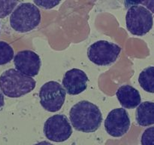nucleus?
Segmentation results:
<instances>
[{
  "mask_svg": "<svg viewBox=\"0 0 154 145\" xmlns=\"http://www.w3.org/2000/svg\"><path fill=\"white\" fill-rule=\"evenodd\" d=\"M34 145H54V144H53V143H50V142L48 141H46V140H43V141L38 142V143H35V144Z\"/></svg>",
  "mask_w": 154,
  "mask_h": 145,
  "instance_id": "nucleus-20",
  "label": "nucleus"
},
{
  "mask_svg": "<svg viewBox=\"0 0 154 145\" xmlns=\"http://www.w3.org/2000/svg\"><path fill=\"white\" fill-rule=\"evenodd\" d=\"M127 30L135 36H144L152 29L153 18L145 7L138 5H131L126 15Z\"/></svg>",
  "mask_w": 154,
  "mask_h": 145,
  "instance_id": "nucleus-4",
  "label": "nucleus"
},
{
  "mask_svg": "<svg viewBox=\"0 0 154 145\" xmlns=\"http://www.w3.org/2000/svg\"><path fill=\"white\" fill-rule=\"evenodd\" d=\"M41 12L35 5L30 2L20 3L10 17L11 27L19 33H27L39 25Z\"/></svg>",
  "mask_w": 154,
  "mask_h": 145,
  "instance_id": "nucleus-3",
  "label": "nucleus"
},
{
  "mask_svg": "<svg viewBox=\"0 0 154 145\" xmlns=\"http://www.w3.org/2000/svg\"><path fill=\"white\" fill-rule=\"evenodd\" d=\"M121 48L117 44L100 40L89 47L87 56L90 61L98 66H108L117 60Z\"/></svg>",
  "mask_w": 154,
  "mask_h": 145,
  "instance_id": "nucleus-5",
  "label": "nucleus"
},
{
  "mask_svg": "<svg viewBox=\"0 0 154 145\" xmlns=\"http://www.w3.org/2000/svg\"><path fill=\"white\" fill-rule=\"evenodd\" d=\"M88 80V77L84 71L73 68L65 73L63 79V85L65 91L69 95H79L86 90Z\"/></svg>",
  "mask_w": 154,
  "mask_h": 145,
  "instance_id": "nucleus-10",
  "label": "nucleus"
},
{
  "mask_svg": "<svg viewBox=\"0 0 154 145\" xmlns=\"http://www.w3.org/2000/svg\"><path fill=\"white\" fill-rule=\"evenodd\" d=\"M136 122L141 126H149L154 124V103L145 101L141 103L136 110Z\"/></svg>",
  "mask_w": 154,
  "mask_h": 145,
  "instance_id": "nucleus-12",
  "label": "nucleus"
},
{
  "mask_svg": "<svg viewBox=\"0 0 154 145\" xmlns=\"http://www.w3.org/2000/svg\"><path fill=\"white\" fill-rule=\"evenodd\" d=\"M127 3H130L132 5H142L145 6L147 8L151 11L153 13H154V1H142V2H126Z\"/></svg>",
  "mask_w": 154,
  "mask_h": 145,
  "instance_id": "nucleus-18",
  "label": "nucleus"
},
{
  "mask_svg": "<svg viewBox=\"0 0 154 145\" xmlns=\"http://www.w3.org/2000/svg\"><path fill=\"white\" fill-rule=\"evenodd\" d=\"M72 127L85 133L96 131L102 122V115L96 104L88 101H81L71 108L69 112Z\"/></svg>",
  "mask_w": 154,
  "mask_h": 145,
  "instance_id": "nucleus-1",
  "label": "nucleus"
},
{
  "mask_svg": "<svg viewBox=\"0 0 154 145\" xmlns=\"http://www.w3.org/2000/svg\"><path fill=\"white\" fill-rule=\"evenodd\" d=\"M130 119L124 108H116L108 113L105 121V128L108 134L114 137H121L129 131Z\"/></svg>",
  "mask_w": 154,
  "mask_h": 145,
  "instance_id": "nucleus-8",
  "label": "nucleus"
},
{
  "mask_svg": "<svg viewBox=\"0 0 154 145\" xmlns=\"http://www.w3.org/2000/svg\"><path fill=\"white\" fill-rule=\"evenodd\" d=\"M66 92L60 83L49 81L42 86L39 92L40 104L45 110L57 112L63 107L66 100Z\"/></svg>",
  "mask_w": 154,
  "mask_h": 145,
  "instance_id": "nucleus-6",
  "label": "nucleus"
},
{
  "mask_svg": "<svg viewBox=\"0 0 154 145\" xmlns=\"http://www.w3.org/2000/svg\"><path fill=\"white\" fill-rule=\"evenodd\" d=\"M36 85L32 77L27 76L16 69H8L0 76V90L8 98H20L31 92Z\"/></svg>",
  "mask_w": 154,
  "mask_h": 145,
  "instance_id": "nucleus-2",
  "label": "nucleus"
},
{
  "mask_svg": "<svg viewBox=\"0 0 154 145\" xmlns=\"http://www.w3.org/2000/svg\"><path fill=\"white\" fill-rule=\"evenodd\" d=\"M14 55V49L8 43L0 41V65H5L12 60Z\"/></svg>",
  "mask_w": 154,
  "mask_h": 145,
  "instance_id": "nucleus-14",
  "label": "nucleus"
},
{
  "mask_svg": "<svg viewBox=\"0 0 154 145\" xmlns=\"http://www.w3.org/2000/svg\"><path fill=\"white\" fill-rule=\"evenodd\" d=\"M141 145H154V127L147 128L141 136Z\"/></svg>",
  "mask_w": 154,
  "mask_h": 145,
  "instance_id": "nucleus-16",
  "label": "nucleus"
},
{
  "mask_svg": "<svg viewBox=\"0 0 154 145\" xmlns=\"http://www.w3.org/2000/svg\"><path fill=\"white\" fill-rule=\"evenodd\" d=\"M4 104H5L4 96H3V94L2 93L1 90H0V109L4 106Z\"/></svg>",
  "mask_w": 154,
  "mask_h": 145,
  "instance_id": "nucleus-19",
  "label": "nucleus"
},
{
  "mask_svg": "<svg viewBox=\"0 0 154 145\" xmlns=\"http://www.w3.org/2000/svg\"><path fill=\"white\" fill-rule=\"evenodd\" d=\"M17 4V1H0V18L2 19L12 13Z\"/></svg>",
  "mask_w": 154,
  "mask_h": 145,
  "instance_id": "nucleus-15",
  "label": "nucleus"
},
{
  "mask_svg": "<svg viewBox=\"0 0 154 145\" xmlns=\"http://www.w3.org/2000/svg\"><path fill=\"white\" fill-rule=\"evenodd\" d=\"M60 1H52V0H44V1H34L35 5L45 9H50L60 4Z\"/></svg>",
  "mask_w": 154,
  "mask_h": 145,
  "instance_id": "nucleus-17",
  "label": "nucleus"
},
{
  "mask_svg": "<svg viewBox=\"0 0 154 145\" xmlns=\"http://www.w3.org/2000/svg\"><path fill=\"white\" fill-rule=\"evenodd\" d=\"M116 95L120 104L125 109H134L141 104L139 92L129 85L120 86Z\"/></svg>",
  "mask_w": 154,
  "mask_h": 145,
  "instance_id": "nucleus-11",
  "label": "nucleus"
},
{
  "mask_svg": "<svg viewBox=\"0 0 154 145\" xmlns=\"http://www.w3.org/2000/svg\"><path fill=\"white\" fill-rule=\"evenodd\" d=\"M14 63L17 70L29 77L38 75L42 65L38 54L31 50H23L17 53Z\"/></svg>",
  "mask_w": 154,
  "mask_h": 145,
  "instance_id": "nucleus-9",
  "label": "nucleus"
},
{
  "mask_svg": "<svg viewBox=\"0 0 154 145\" xmlns=\"http://www.w3.org/2000/svg\"><path fill=\"white\" fill-rule=\"evenodd\" d=\"M138 82L144 91L154 93V66H148L141 71Z\"/></svg>",
  "mask_w": 154,
  "mask_h": 145,
  "instance_id": "nucleus-13",
  "label": "nucleus"
},
{
  "mask_svg": "<svg viewBox=\"0 0 154 145\" xmlns=\"http://www.w3.org/2000/svg\"><path fill=\"white\" fill-rule=\"evenodd\" d=\"M45 137L54 142L67 140L72 134V128L67 116L62 114L54 115L47 119L44 125Z\"/></svg>",
  "mask_w": 154,
  "mask_h": 145,
  "instance_id": "nucleus-7",
  "label": "nucleus"
}]
</instances>
